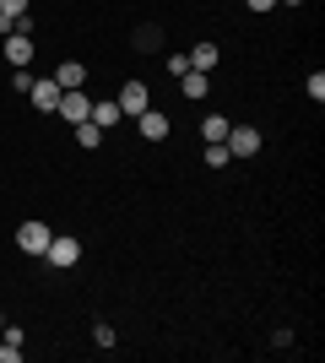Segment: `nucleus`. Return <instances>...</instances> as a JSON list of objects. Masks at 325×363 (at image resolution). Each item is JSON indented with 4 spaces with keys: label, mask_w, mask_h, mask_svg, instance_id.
Segmentation results:
<instances>
[{
    "label": "nucleus",
    "mask_w": 325,
    "mask_h": 363,
    "mask_svg": "<svg viewBox=\"0 0 325 363\" xmlns=\"http://www.w3.org/2000/svg\"><path fill=\"white\" fill-rule=\"evenodd\" d=\"M49 239H55V233H49V223H38V217H28V223L16 228V250H22V255H44Z\"/></svg>",
    "instance_id": "f257e3e1"
},
{
    "label": "nucleus",
    "mask_w": 325,
    "mask_h": 363,
    "mask_svg": "<svg viewBox=\"0 0 325 363\" xmlns=\"http://www.w3.org/2000/svg\"><path fill=\"white\" fill-rule=\"evenodd\" d=\"M44 260L55 266V272H71L81 260V239H71V233H60V239H49V250H44Z\"/></svg>",
    "instance_id": "f03ea898"
},
{
    "label": "nucleus",
    "mask_w": 325,
    "mask_h": 363,
    "mask_svg": "<svg viewBox=\"0 0 325 363\" xmlns=\"http://www.w3.org/2000/svg\"><path fill=\"white\" fill-rule=\"evenodd\" d=\"M222 147H228V157H255V152H261V130H255V125H228V141H222Z\"/></svg>",
    "instance_id": "7ed1b4c3"
},
{
    "label": "nucleus",
    "mask_w": 325,
    "mask_h": 363,
    "mask_svg": "<svg viewBox=\"0 0 325 363\" xmlns=\"http://www.w3.org/2000/svg\"><path fill=\"white\" fill-rule=\"evenodd\" d=\"M114 104H120V114H147V108H152V92H147V82H125Z\"/></svg>",
    "instance_id": "20e7f679"
},
{
    "label": "nucleus",
    "mask_w": 325,
    "mask_h": 363,
    "mask_svg": "<svg viewBox=\"0 0 325 363\" xmlns=\"http://www.w3.org/2000/svg\"><path fill=\"white\" fill-rule=\"evenodd\" d=\"M55 108H60V120L81 125V120H87V108H93V98H87L81 87H65V92H60V104H55Z\"/></svg>",
    "instance_id": "39448f33"
},
{
    "label": "nucleus",
    "mask_w": 325,
    "mask_h": 363,
    "mask_svg": "<svg viewBox=\"0 0 325 363\" xmlns=\"http://www.w3.org/2000/svg\"><path fill=\"white\" fill-rule=\"evenodd\" d=\"M60 82H55V76H49V82H33L28 87V98H33V108H44V114H55V104H60Z\"/></svg>",
    "instance_id": "423d86ee"
},
{
    "label": "nucleus",
    "mask_w": 325,
    "mask_h": 363,
    "mask_svg": "<svg viewBox=\"0 0 325 363\" xmlns=\"http://www.w3.org/2000/svg\"><path fill=\"white\" fill-rule=\"evenodd\" d=\"M0 49H6V60H11V65L33 60V38H28V33H6V44H0Z\"/></svg>",
    "instance_id": "0eeeda50"
},
{
    "label": "nucleus",
    "mask_w": 325,
    "mask_h": 363,
    "mask_svg": "<svg viewBox=\"0 0 325 363\" xmlns=\"http://www.w3.org/2000/svg\"><path fill=\"white\" fill-rule=\"evenodd\" d=\"M87 120H93V125H98V130H108V125H120V120H125V114H120V104H114V98H98V104H93V108H87Z\"/></svg>",
    "instance_id": "6e6552de"
},
{
    "label": "nucleus",
    "mask_w": 325,
    "mask_h": 363,
    "mask_svg": "<svg viewBox=\"0 0 325 363\" xmlns=\"http://www.w3.org/2000/svg\"><path fill=\"white\" fill-rule=\"evenodd\" d=\"M136 120H141V136H147V141H163V136L173 130L169 114H157V108H147V114H136Z\"/></svg>",
    "instance_id": "1a4fd4ad"
},
{
    "label": "nucleus",
    "mask_w": 325,
    "mask_h": 363,
    "mask_svg": "<svg viewBox=\"0 0 325 363\" xmlns=\"http://www.w3.org/2000/svg\"><path fill=\"white\" fill-rule=\"evenodd\" d=\"M185 65H190V71H212V65H217V44H195L185 55Z\"/></svg>",
    "instance_id": "9d476101"
},
{
    "label": "nucleus",
    "mask_w": 325,
    "mask_h": 363,
    "mask_svg": "<svg viewBox=\"0 0 325 363\" xmlns=\"http://www.w3.org/2000/svg\"><path fill=\"white\" fill-rule=\"evenodd\" d=\"M55 82H60V87H81V82H87V65H81V60H65L60 71H55Z\"/></svg>",
    "instance_id": "9b49d317"
},
{
    "label": "nucleus",
    "mask_w": 325,
    "mask_h": 363,
    "mask_svg": "<svg viewBox=\"0 0 325 363\" xmlns=\"http://www.w3.org/2000/svg\"><path fill=\"white\" fill-rule=\"evenodd\" d=\"M179 82H185V98H206V92H212V82H206V71H185V76H179Z\"/></svg>",
    "instance_id": "f8f14e48"
},
{
    "label": "nucleus",
    "mask_w": 325,
    "mask_h": 363,
    "mask_svg": "<svg viewBox=\"0 0 325 363\" xmlns=\"http://www.w3.org/2000/svg\"><path fill=\"white\" fill-rule=\"evenodd\" d=\"M16 16H28V0H0V28L11 33V22Z\"/></svg>",
    "instance_id": "ddd939ff"
},
{
    "label": "nucleus",
    "mask_w": 325,
    "mask_h": 363,
    "mask_svg": "<svg viewBox=\"0 0 325 363\" xmlns=\"http://www.w3.org/2000/svg\"><path fill=\"white\" fill-rule=\"evenodd\" d=\"M201 136H206V141H228V120H222V114H212V120L201 125Z\"/></svg>",
    "instance_id": "4468645a"
},
{
    "label": "nucleus",
    "mask_w": 325,
    "mask_h": 363,
    "mask_svg": "<svg viewBox=\"0 0 325 363\" xmlns=\"http://www.w3.org/2000/svg\"><path fill=\"white\" fill-rule=\"evenodd\" d=\"M76 141H81V147H98V141H103V130H98L93 120H81V125H76Z\"/></svg>",
    "instance_id": "2eb2a0df"
},
{
    "label": "nucleus",
    "mask_w": 325,
    "mask_h": 363,
    "mask_svg": "<svg viewBox=\"0 0 325 363\" xmlns=\"http://www.w3.org/2000/svg\"><path fill=\"white\" fill-rule=\"evenodd\" d=\"M33 82H38V76H33V71H28V65H11V87H16V92H28V87H33Z\"/></svg>",
    "instance_id": "dca6fc26"
},
{
    "label": "nucleus",
    "mask_w": 325,
    "mask_h": 363,
    "mask_svg": "<svg viewBox=\"0 0 325 363\" xmlns=\"http://www.w3.org/2000/svg\"><path fill=\"white\" fill-rule=\"evenodd\" d=\"M206 168H228V147H222V141L206 147Z\"/></svg>",
    "instance_id": "f3484780"
},
{
    "label": "nucleus",
    "mask_w": 325,
    "mask_h": 363,
    "mask_svg": "<svg viewBox=\"0 0 325 363\" xmlns=\"http://www.w3.org/2000/svg\"><path fill=\"white\" fill-rule=\"evenodd\" d=\"M157 38H163L157 28H141V33H136V49H157Z\"/></svg>",
    "instance_id": "a211bd4d"
},
{
    "label": "nucleus",
    "mask_w": 325,
    "mask_h": 363,
    "mask_svg": "<svg viewBox=\"0 0 325 363\" xmlns=\"http://www.w3.org/2000/svg\"><path fill=\"white\" fill-rule=\"evenodd\" d=\"M22 358V347H6V342H0V363H16Z\"/></svg>",
    "instance_id": "6ab92c4d"
},
{
    "label": "nucleus",
    "mask_w": 325,
    "mask_h": 363,
    "mask_svg": "<svg viewBox=\"0 0 325 363\" xmlns=\"http://www.w3.org/2000/svg\"><path fill=\"white\" fill-rule=\"evenodd\" d=\"M249 11H271V6H277V0H244Z\"/></svg>",
    "instance_id": "aec40b11"
},
{
    "label": "nucleus",
    "mask_w": 325,
    "mask_h": 363,
    "mask_svg": "<svg viewBox=\"0 0 325 363\" xmlns=\"http://www.w3.org/2000/svg\"><path fill=\"white\" fill-rule=\"evenodd\" d=\"M277 6H304V0H277Z\"/></svg>",
    "instance_id": "412c9836"
},
{
    "label": "nucleus",
    "mask_w": 325,
    "mask_h": 363,
    "mask_svg": "<svg viewBox=\"0 0 325 363\" xmlns=\"http://www.w3.org/2000/svg\"><path fill=\"white\" fill-rule=\"evenodd\" d=\"M0 331H6V315H0Z\"/></svg>",
    "instance_id": "4be33fe9"
}]
</instances>
